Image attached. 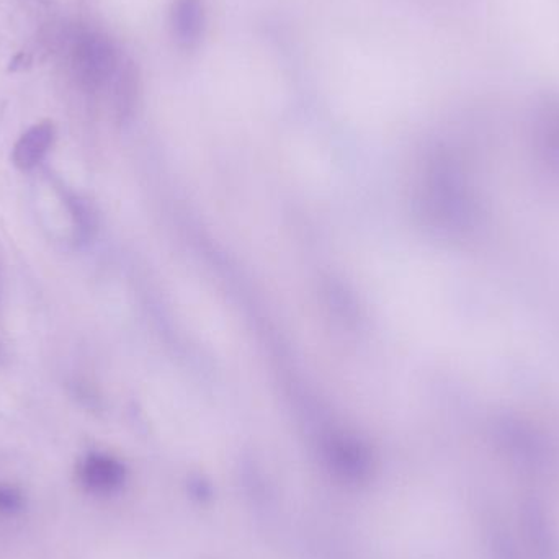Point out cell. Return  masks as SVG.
Segmentation results:
<instances>
[{
	"label": "cell",
	"instance_id": "obj_1",
	"mask_svg": "<svg viewBox=\"0 0 559 559\" xmlns=\"http://www.w3.org/2000/svg\"><path fill=\"white\" fill-rule=\"evenodd\" d=\"M77 478L85 491L94 496H110L125 484V466L102 453H90L79 465Z\"/></svg>",
	"mask_w": 559,
	"mask_h": 559
},
{
	"label": "cell",
	"instance_id": "obj_2",
	"mask_svg": "<svg viewBox=\"0 0 559 559\" xmlns=\"http://www.w3.org/2000/svg\"><path fill=\"white\" fill-rule=\"evenodd\" d=\"M170 30L180 50H197L206 32L203 0H174L170 5Z\"/></svg>",
	"mask_w": 559,
	"mask_h": 559
},
{
	"label": "cell",
	"instance_id": "obj_3",
	"mask_svg": "<svg viewBox=\"0 0 559 559\" xmlns=\"http://www.w3.org/2000/svg\"><path fill=\"white\" fill-rule=\"evenodd\" d=\"M54 141V126L50 121L35 125L23 133L15 144L12 161L20 170H32L45 159Z\"/></svg>",
	"mask_w": 559,
	"mask_h": 559
},
{
	"label": "cell",
	"instance_id": "obj_4",
	"mask_svg": "<svg viewBox=\"0 0 559 559\" xmlns=\"http://www.w3.org/2000/svg\"><path fill=\"white\" fill-rule=\"evenodd\" d=\"M527 522L528 533H530V537H532L533 545H537L540 553H545V555H548V558H550L551 551H553V538H551V533L548 532V528H546L542 512L533 509L530 510L527 515Z\"/></svg>",
	"mask_w": 559,
	"mask_h": 559
},
{
	"label": "cell",
	"instance_id": "obj_5",
	"mask_svg": "<svg viewBox=\"0 0 559 559\" xmlns=\"http://www.w3.org/2000/svg\"><path fill=\"white\" fill-rule=\"evenodd\" d=\"M27 506L25 496L20 489L9 484H0V514L17 515Z\"/></svg>",
	"mask_w": 559,
	"mask_h": 559
}]
</instances>
